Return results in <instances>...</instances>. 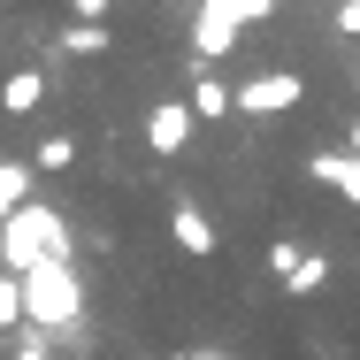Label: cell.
<instances>
[{
  "instance_id": "cell-1",
  "label": "cell",
  "mask_w": 360,
  "mask_h": 360,
  "mask_svg": "<svg viewBox=\"0 0 360 360\" xmlns=\"http://www.w3.org/2000/svg\"><path fill=\"white\" fill-rule=\"evenodd\" d=\"M269 269L284 276L291 299H299V291H322V276H330V261H322V253H299V245H269Z\"/></svg>"
},
{
  "instance_id": "cell-2",
  "label": "cell",
  "mask_w": 360,
  "mask_h": 360,
  "mask_svg": "<svg viewBox=\"0 0 360 360\" xmlns=\"http://www.w3.org/2000/svg\"><path fill=\"white\" fill-rule=\"evenodd\" d=\"M307 84L299 77H261V84H238V115H276V108H299Z\"/></svg>"
},
{
  "instance_id": "cell-3",
  "label": "cell",
  "mask_w": 360,
  "mask_h": 360,
  "mask_svg": "<svg viewBox=\"0 0 360 360\" xmlns=\"http://www.w3.org/2000/svg\"><path fill=\"white\" fill-rule=\"evenodd\" d=\"M184 139H192V108H184V100H161V108L146 115V146H153V153H176Z\"/></svg>"
},
{
  "instance_id": "cell-4",
  "label": "cell",
  "mask_w": 360,
  "mask_h": 360,
  "mask_svg": "<svg viewBox=\"0 0 360 360\" xmlns=\"http://www.w3.org/2000/svg\"><path fill=\"white\" fill-rule=\"evenodd\" d=\"M169 238H176V245H184V253H192V261H215V230H207V215H200V207H192V200H176V215H169Z\"/></svg>"
},
{
  "instance_id": "cell-5",
  "label": "cell",
  "mask_w": 360,
  "mask_h": 360,
  "mask_svg": "<svg viewBox=\"0 0 360 360\" xmlns=\"http://www.w3.org/2000/svg\"><path fill=\"white\" fill-rule=\"evenodd\" d=\"M31 314H39V322H70L77 314V284L70 276H31Z\"/></svg>"
},
{
  "instance_id": "cell-6",
  "label": "cell",
  "mask_w": 360,
  "mask_h": 360,
  "mask_svg": "<svg viewBox=\"0 0 360 360\" xmlns=\"http://www.w3.org/2000/svg\"><path fill=\"white\" fill-rule=\"evenodd\" d=\"M307 176H322V184H330L345 207H360V153H353V161H338V153H314V161H307Z\"/></svg>"
},
{
  "instance_id": "cell-7",
  "label": "cell",
  "mask_w": 360,
  "mask_h": 360,
  "mask_svg": "<svg viewBox=\"0 0 360 360\" xmlns=\"http://www.w3.org/2000/svg\"><path fill=\"white\" fill-rule=\"evenodd\" d=\"M39 92H46V77L23 70V77H8V84H0V108H8V115H31V108H39Z\"/></svg>"
},
{
  "instance_id": "cell-8",
  "label": "cell",
  "mask_w": 360,
  "mask_h": 360,
  "mask_svg": "<svg viewBox=\"0 0 360 360\" xmlns=\"http://www.w3.org/2000/svg\"><path fill=\"white\" fill-rule=\"evenodd\" d=\"M31 161H39V169H70V161H77V139H70V131H46V139L31 146Z\"/></svg>"
},
{
  "instance_id": "cell-9",
  "label": "cell",
  "mask_w": 360,
  "mask_h": 360,
  "mask_svg": "<svg viewBox=\"0 0 360 360\" xmlns=\"http://www.w3.org/2000/svg\"><path fill=\"white\" fill-rule=\"evenodd\" d=\"M115 46V31H100V23H77V31H62V54H108Z\"/></svg>"
},
{
  "instance_id": "cell-10",
  "label": "cell",
  "mask_w": 360,
  "mask_h": 360,
  "mask_svg": "<svg viewBox=\"0 0 360 360\" xmlns=\"http://www.w3.org/2000/svg\"><path fill=\"white\" fill-rule=\"evenodd\" d=\"M77 15H108V8H115V0H70Z\"/></svg>"
},
{
  "instance_id": "cell-11",
  "label": "cell",
  "mask_w": 360,
  "mask_h": 360,
  "mask_svg": "<svg viewBox=\"0 0 360 360\" xmlns=\"http://www.w3.org/2000/svg\"><path fill=\"white\" fill-rule=\"evenodd\" d=\"M345 146H353V153H360V115H353V123H345Z\"/></svg>"
}]
</instances>
